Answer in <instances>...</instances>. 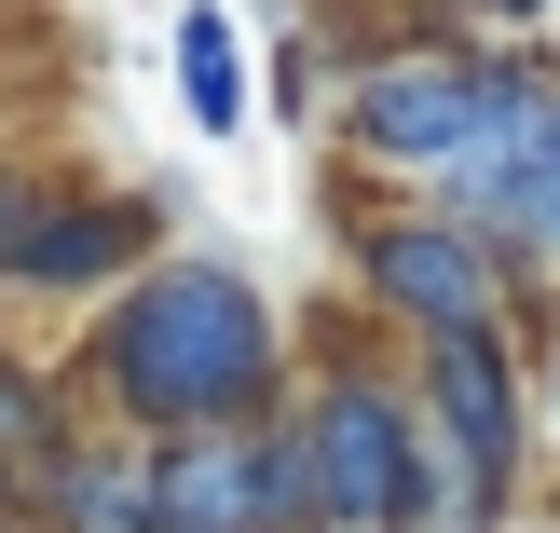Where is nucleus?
Segmentation results:
<instances>
[{
  "mask_svg": "<svg viewBox=\"0 0 560 533\" xmlns=\"http://www.w3.org/2000/svg\"><path fill=\"white\" fill-rule=\"evenodd\" d=\"M151 507H164V533H315L288 410L206 425V438H151Z\"/></svg>",
  "mask_w": 560,
  "mask_h": 533,
  "instance_id": "obj_7",
  "label": "nucleus"
},
{
  "mask_svg": "<svg viewBox=\"0 0 560 533\" xmlns=\"http://www.w3.org/2000/svg\"><path fill=\"white\" fill-rule=\"evenodd\" d=\"M82 410H69V383L55 370H27V356H0V479H27V465L69 438Z\"/></svg>",
  "mask_w": 560,
  "mask_h": 533,
  "instance_id": "obj_10",
  "label": "nucleus"
},
{
  "mask_svg": "<svg viewBox=\"0 0 560 533\" xmlns=\"http://www.w3.org/2000/svg\"><path fill=\"white\" fill-rule=\"evenodd\" d=\"M355 301H370L383 328H410V343H452V328H506L520 315V274L492 260L479 233H452V219H424L397 192V206H370L355 219Z\"/></svg>",
  "mask_w": 560,
  "mask_h": 533,
  "instance_id": "obj_6",
  "label": "nucleus"
},
{
  "mask_svg": "<svg viewBox=\"0 0 560 533\" xmlns=\"http://www.w3.org/2000/svg\"><path fill=\"white\" fill-rule=\"evenodd\" d=\"M0 533H27V507H14V479H0Z\"/></svg>",
  "mask_w": 560,
  "mask_h": 533,
  "instance_id": "obj_13",
  "label": "nucleus"
},
{
  "mask_svg": "<svg viewBox=\"0 0 560 533\" xmlns=\"http://www.w3.org/2000/svg\"><path fill=\"white\" fill-rule=\"evenodd\" d=\"M178 109H191V137H246V27L219 14V0H178Z\"/></svg>",
  "mask_w": 560,
  "mask_h": 533,
  "instance_id": "obj_9",
  "label": "nucleus"
},
{
  "mask_svg": "<svg viewBox=\"0 0 560 533\" xmlns=\"http://www.w3.org/2000/svg\"><path fill=\"white\" fill-rule=\"evenodd\" d=\"M288 438H301V507L315 533H424V410L410 370L370 343H328L288 370Z\"/></svg>",
  "mask_w": 560,
  "mask_h": 533,
  "instance_id": "obj_2",
  "label": "nucleus"
},
{
  "mask_svg": "<svg viewBox=\"0 0 560 533\" xmlns=\"http://www.w3.org/2000/svg\"><path fill=\"white\" fill-rule=\"evenodd\" d=\"M14 507H27V533H164V507H151V438L69 425V438L14 479Z\"/></svg>",
  "mask_w": 560,
  "mask_h": 533,
  "instance_id": "obj_8",
  "label": "nucleus"
},
{
  "mask_svg": "<svg viewBox=\"0 0 560 533\" xmlns=\"http://www.w3.org/2000/svg\"><path fill=\"white\" fill-rule=\"evenodd\" d=\"M560 14V0H410V27H438V42H520V27H547Z\"/></svg>",
  "mask_w": 560,
  "mask_h": 533,
  "instance_id": "obj_11",
  "label": "nucleus"
},
{
  "mask_svg": "<svg viewBox=\"0 0 560 533\" xmlns=\"http://www.w3.org/2000/svg\"><path fill=\"white\" fill-rule=\"evenodd\" d=\"M410 410H424V533H492L520 493V438H534V383L506 328L410 343Z\"/></svg>",
  "mask_w": 560,
  "mask_h": 533,
  "instance_id": "obj_3",
  "label": "nucleus"
},
{
  "mask_svg": "<svg viewBox=\"0 0 560 533\" xmlns=\"http://www.w3.org/2000/svg\"><path fill=\"white\" fill-rule=\"evenodd\" d=\"M137 260H164V219L137 192H69L0 164V301H109Z\"/></svg>",
  "mask_w": 560,
  "mask_h": 533,
  "instance_id": "obj_5",
  "label": "nucleus"
},
{
  "mask_svg": "<svg viewBox=\"0 0 560 533\" xmlns=\"http://www.w3.org/2000/svg\"><path fill=\"white\" fill-rule=\"evenodd\" d=\"M0 315H14V301H0Z\"/></svg>",
  "mask_w": 560,
  "mask_h": 533,
  "instance_id": "obj_14",
  "label": "nucleus"
},
{
  "mask_svg": "<svg viewBox=\"0 0 560 533\" xmlns=\"http://www.w3.org/2000/svg\"><path fill=\"white\" fill-rule=\"evenodd\" d=\"M520 383H534V410L560 425V328H547V356H534V370H520Z\"/></svg>",
  "mask_w": 560,
  "mask_h": 533,
  "instance_id": "obj_12",
  "label": "nucleus"
},
{
  "mask_svg": "<svg viewBox=\"0 0 560 533\" xmlns=\"http://www.w3.org/2000/svg\"><path fill=\"white\" fill-rule=\"evenodd\" d=\"M288 315L260 301V274L246 260H206V246H164V260H137L124 288L82 315V397H96V425L124 438H206V425H260V410H288Z\"/></svg>",
  "mask_w": 560,
  "mask_h": 533,
  "instance_id": "obj_1",
  "label": "nucleus"
},
{
  "mask_svg": "<svg viewBox=\"0 0 560 533\" xmlns=\"http://www.w3.org/2000/svg\"><path fill=\"white\" fill-rule=\"evenodd\" d=\"M492 69H506V42H438V27H397V42H355V69H342V151L355 164H383V178H410L424 192L438 164L479 137V109H492Z\"/></svg>",
  "mask_w": 560,
  "mask_h": 533,
  "instance_id": "obj_4",
  "label": "nucleus"
}]
</instances>
